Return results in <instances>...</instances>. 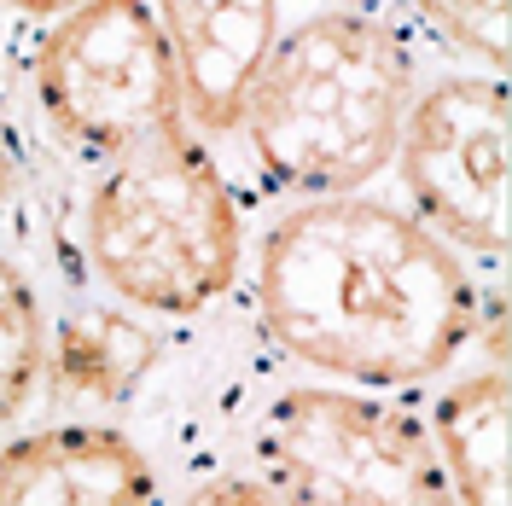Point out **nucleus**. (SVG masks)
Wrapping results in <instances>:
<instances>
[{
    "label": "nucleus",
    "mask_w": 512,
    "mask_h": 506,
    "mask_svg": "<svg viewBox=\"0 0 512 506\" xmlns=\"http://www.w3.org/2000/svg\"><path fill=\"white\" fill-rule=\"evenodd\" d=\"M408 99L402 41L361 6H320L280 30L239 105V134L274 192L338 198L390 169Z\"/></svg>",
    "instance_id": "obj_2"
},
{
    "label": "nucleus",
    "mask_w": 512,
    "mask_h": 506,
    "mask_svg": "<svg viewBox=\"0 0 512 506\" xmlns=\"http://www.w3.org/2000/svg\"><path fill=\"white\" fill-rule=\"evenodd\" d=\"M158 332L123 303H70L47 326V373L59 402L123 408L158 367Z\"/></svg>",
    "instance_id": "obj_9"
},
{
    "label": "nucleus",
    "mask_w": 512,
    "mask_h": 506,
    "mask_svg": "<svg viewBox=\"0 0 512 506\" xmlns=\"http://www.w3.org/2000/svg\"><path fill=\"white\" fill-rule=\"evenodd\" d=\"M181 506H280L274 495H268V483L262 477H245V472H216V477H198L187 495H181Z\"/></svg>",
    "instance_id": "obj_13"
},
{
    "label": "nucleus",
    "mask_w": 512,
    "mask_h": 506,
    "mask_svg": "<svg viewBox=\"0 0 512 506\" xmlns=\"http://www.w3.org/2000/svg\"><path fill=\"white\" fill-rule=\"evenodd\" d=\"M12 192V146H6V128H0V198Z\"/></svg>",
    "instance_id": "obj_15"
},
{
    "label": "nucleus",
    "mask_w": 512,
    "mask_h": 506,
    "mask_svg": "<svg viewBox=\"0 0 512 506\" xmlns=\"http://www.w3.org/2000/svg\"><path fill=\"white\" fill-rule=\"evenodd\" d=\"M41 117L76 158L111 163L187 123L175 53L146 0H82L35 41Z\"/></svg>",
    "instance_id": "obj_5"
},
{
    "label": "nucleus",
    "mask_w": 512,
    "mask_h": 506,
    "mask_svg": "<svg viewBox=\"0 0 512 506\" xmlns=\"http://www.w3.org/2000/svg\"><path fill=\"white\" fill-rule=\"evenodd\" d=\"M82 251L134 315L187 320L239 285L245 222L198 128H163L105 163L82 210Z\"/></svg>",
    "instance_id": "obj_3"
},
{
    "label": "nucleus",
    "mask_w": 512,
    "mask_h": 506,
    "mask_svg": "<svg viewBox=\"0 0 512 506\" xmlns=\"http://www.w3.org/2000/svg\"><path fill=\"white\" fill-rule=\"evenodd\" d=\"M0 6H12V12H24V18H59V12L82 6V0H0Z\"/></svg>",
    "instance_id": "obj_14"
},
{
    "label": "nucleus",
    "mask_w": 512,
    "mask_h": 506,
    "mask_svg": "<svg viewBox=\"0 0 512 506\" xmlns=\"http://www.w3.org/2000/svg\"><path fill=\"white\" fill-rule=\"evenodd\" d=\"M396 169L419 222L454 256L501 268L507 256V82L495 70H448L408 99Z\"/></svg>",
    "instance_id": "obj_6"
},
{
    "label": "nucleus",
    "mask_w": 512,
    "mask_h": 506,
    "mask_svg": "<svg viewBox=\"0 0 512 506\" xmlns=\"http://www.w3.org/2000/svg\"><path fill=\"white\" fill-rule=\"evenodd\" d=\"M256 309L291 361L350 390L443 379L495 297L431 227L367 192L297 198L262 233Z\"/></svg>",
    "instance_id": "obj_1"
},
{
    "label": "nucleus",
    "mask_w": 512,
    "mask_h": 506,
    "mask_svg": "<svg viewBox=\"0 0 512 506\" xmlns=\"http://www.w3.org/2000/svg\"><path fill=\"white\" fill-rule=\"evenodd\" d=\"M251 466L280 506H460L414 413L338 384L274 390L251 419Z\"/></svg>",
    "instance_id": "obj_4"
},
{
    "label": "nucleus",
    "mask_w": 512,
    "mask_h": 506,
    "mask_svg": "<svg viewBox=\"0 0 512 506\" xmlns=\"http://www.w3.org/2000/svg\"><path fill=\"white\" fill-rule=\"evenodd\" d=\"M332 6H361V12H373V6H384V0H332Z\"/></svg>",
    "instance_id": "obj_16"
},
{
    "label": "nucleus",
    "mask_w": 512,
    "mask_h": 506,
    "mask_svg": "<svg viewBox=\"0 0 512 506\" xmlns=\"http://www.w3.org/2000/svg\"><path fill=\"white\" fill-rule=\"evenodd\" d=\"M414 12L483 70H507V0H414Z\"/></svg>",
    "instance_id": "obj_12"
},
{
    "label": "nucleus",
    "mask_w": 512,
    "mask_h": 506,
    "mask_svg": "<svg viewBox=\"0 0 512 506\" xmlns=\"http://www.w3.org/2000/svg\"><path fill=\"white\" fill-rule=\"evenodd\" d=\"M181 105L198 134H233L262 59L280 41V0H158Z\"/></svg>",
    "instance_id": "obj_7"
},
{
    "label": "nucleus",
    "mask_w": 512,
    "mask_h": 506,
    "mask_svg": "<svg viewBox=\"0 0 512 506\" xmlns=\"http://www.w3.org/2000/svg\"><path fill=\"white\" fill-rule=\"evenodd\" d=\"M0 506H158V466L111 425H41L0 443Z\"/></svg>",
    "instance_id": "obj_8"
},
{
    "label": "nucleus",
    "mask_w": 512,
    "mask_h": 506,
    "mask_svg": "<svg viewBox=\"0 0 512 506\" xmlns=\"http://www.w3.org/2000/svg\"><path fill=\"white\" fill-rule=\"evenodd\" d=\"M431 448L460 506H512L507 495V373L489 361L483 373L454 379L431 408Z\"/></svg>",
    "instance_id": "obj_10"
},
{
    "label": "nucleus",
    "mask_w": 512,
    "mask_h": 506,
    "mask_svg": "<svg viewBox=\"0 0 512 506\" xmlns=\"http://www.w3.org/2000/svg\"><path fill=\"white\" fill-rule=\"evenodd\" d=\"M47 373V309L30 274L0 251V425L35 402Z\"/></svg>",
    "instance_id": "obj_11"
}]
</instances>
